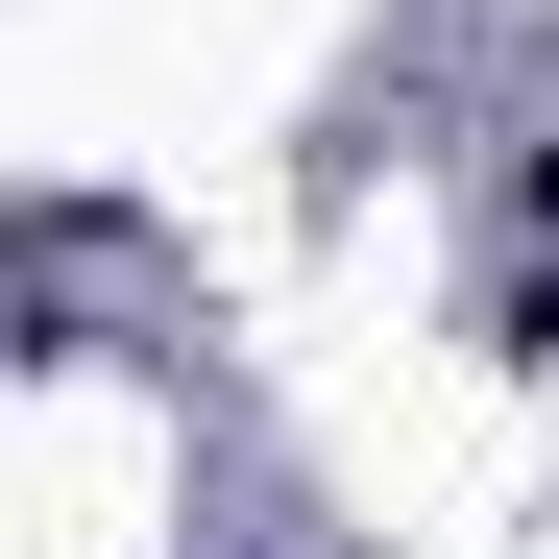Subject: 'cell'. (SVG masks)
<instances>
[{"label": "cell", "instance_id": "6da1fadb", "mask_svg": "<svg viewBox=\"0 0 559 559\" xmlns=\"http://www.w3.org/2000/svg\"><path fill=\"white\" fill-rule=\"evenodd\" d=\"M487 341H511V365H559V267H511V317H487Z\"/></svg>", "mask_w": 559, "mask_h": 559}, {"label": "cell", "instance_id": "7a4b0ae2", "mask_svg": "<svg viewBox=\"0 0 559 559\" xmlns=\"http://www.w3.org/2000/svg\"><path fill=\"white\" fill-rule=\"evenodd\" d=\"M511 219H535V243H559V146H511Z\"/></svg>", "mask_w": 559, "mask_h": 559}]
</instances>
